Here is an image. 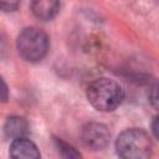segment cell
Wrapping results in <instances>:
<instances>
[{
  "label": "cell",
  "mask_w": 159,
  "mask_h": 159,
  "mask_svg": "<svg viewBox=\"0 0 159 159\" xmlns=\"http://www.w3.org/2000/svg\"><path fill=\"white\" fill-rule=\"evenodd\" d=\"M89 103L98 111L112 112L124 99V91L119 83L109 78H98L87 89Z\"/></svg>",
  "instance_id": "6da1fadb"
},
{
  "label": "cell",
  "mask_w": 159,
  "mask_h": 159,
  "mask_svg": "<svg viewBox=\"0 0 159 159\" xmlns=\"http://www.w3.org/2000/svg\"><path fill=\"white\" fill-rule=\"evenodd\" d=\"M119 157L125 159H145L152 154V142L149 135L138 128L123 130L116 142Z\"/></svg>",
  "instance_id": "7a4b0ae2"
},
{
  "label": "cell",
  "mask_w": 159,
  "mask_h": 159,
  "mask_svg": "<svg viewBox=\"0 0 159 159\" xmlns=\"http://www.w3.org/2000/svg\"><path fill=\"white\" fill-rule=\"evenodd\" d=\"M48 36L45 31L37 27L24 29L16 40V46L20 56L27 62L41 61L48 51Z\"/></svg>",
  "instance_id": "3957f363"
},
{
  "label": "cell",
  "mask_w": 159,
  "mask_h": 159,
  "mask_svg": "<svg viewBox=\"0 0 159 159\" xmlns=\"http://www.w3.org/2000/svg\"><path fill=\"white\" fill-rule=\"evenodd\" d=\"M81 137L84 145L88 147L89 149L102 150L108 145L111 139V133L104 124L91 122L82 128Z\"/></svg>",
  "instance_id": "277c9868"
},
{
  "label": "cell",
  "mask_w": 159,
  "mask_h": 159,
  "mask_svg": "<svg viewBox=\"0 0 159 159\" xmlns=\"http://www.w3.org/2000/svg\"><path fill=\"white\" fill-rule=\"evenodd\" d=\"M10 157L15 159H37L40 158V152L31 140L22 137L12 140L10 145Z\"/></svg>",
  "instance_id": "5b68a950"
},
{
  "label": "cell",
  "mask_w": 159,
  "mask_h": 159,
  "mask_svg": "<svg viewBox=\"0 0 159 159\" xmlns=\"http://www.w3.org/2000/svg\"><path fill=\"white\" fill-rule=\"evenodd\" d=\"M30 9L35 17L42 21H50L60 12L58 0H32Z\"/></svg>",
  "instance_id": "8992f818"
},
{
  "label": "cell",
  "mask_w": 159,
  "mask_h": 159,
  "mask_svg": "<svg viewBox=\"0 0 159 159\" xmlns=\"http://www.w3.org/2000/svg\"><path fill=\"white\" fill-rule=\"evenodd\" d=\"M4 132L7 138H11V139L22 138L29 133V124L26 119L21 117H10L5 123Z\"/></svg>",
  "instance_id": "52a82bcc"
},
{
  "label": "cell",
  "mask_w": 159,
  "mask_h": 159,
  "mask_svg": "<svg viewBox=\"0 0 159 159\" xmlns=\"http://www.w3.org/2000/svg\"><path fill=\"white\" fill-rule=\"evenodd\" d=\"M56 147L58 149V153L63 157V158H80L81 154L71 145H68L67 143L60 140V139H56Z\"/></svg>",
  "instance_id": "ba28073f"
},
{
  "label": "cell",
  "mask_w": 159,
  "mask_h": 159,
  "mask_svg": "<svg viewBox=\"0 0 159 159\" xmlns=\"http://www.w3.org/2000/svg\"><path fill=\"white\" fill-rule=\"evenodd\" d=\"M20 5V0H0V10L2 11H15Z\"/></svg>",
  "instance_id": "9c48e42d"
},
{
  "label": "cell",
  "mask_w": 159,
  "mask_h": 159,
  "mask_svg": "<svg viewBox=\"0 0 159 159\" xmlns=\"http://www.w3.org/2000/svg\"><path fill=\"white\" fill-rule=\"evenodd\" d=\"M9 97V91H7V86L5 83V81L2 80V77L0 76V102H6Z\"/></svg>",
  "instance_id": "30bf717a"
},
{
  "label": "cell",
  "mask_w": 159,
  "mask_h": 159,
  "mask_svg": "<svg viewBox=\"0 0 159 159\" xmlns=\"http://www.w3.org/2000/svg\"><path fill=\"white\" fill-rule=\"evenodd\" d=\"M152 128H153V133H154V137L158 138V117L154 118L153 123H152Z\"/></svg>",
  "instance_id": "8fae6325"
}]
</instances>
